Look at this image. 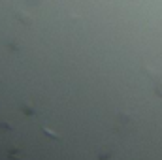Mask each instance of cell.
<instances>
[{
  "label": "cell",
  "instance_id": "1",
  "mask_svg": "<svg viewBox=\"0 0 162 160\" xmlns=\"http://www.w3.org/2000/svg\"><path fill=\"white\" fill-rule=\"evenodd\" d=\"M151 77L155 79V87H156V93L162 96V72L160 74H151Z\"/></svg>",
  "mask_w": 162,
  "mask_h": 160
}]
</instances>
